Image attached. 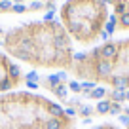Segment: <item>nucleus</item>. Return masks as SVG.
<instances>
[{
	"label": "nucleus",
	"instance_id": "1",
	"mask_svg": "<svg viewBox=\"0 0 129 129\" xmlns=\"http://www.w3.org/2000/svg\"><path fill=\"white\" fill-rule=\"evenodd\" d=\"M114 69V63L112 61H106V59H99L95 64H93V74L97 78H108L112 74Z\"/></svg>",
	"mask_w": 129,
	"mask_h": 129
},
{
	"label": "nucleus",
	"instance_id": "2",
	"mask_svg": "<svg viewBox=\"0 0 129 129\" xmlns=\"http://www.w3.org/2000/svg\"><path fill=\"white\" fill-rule=\"evenodd\" d=\"M120 55V44H114V42H106L105 46H101V59L106 61H116Z\"/></svg>",
	"mask_w": 129,
	"mask_h": 129
},
{
	"label": "nucleus",
	"instance_id": "3",
	"mask_svg": "<svg viewBox=\"0 0 129 129\" xmlns=\"http://www.w3.org/2000/svg\"><path fill=\"white\" fill-rule=\"evenodd\" d=\"M53 49L55 51H70V42L64 32H57L53 38Z\"/></svg>",
	"mask_w": 129,
	"mask_h": 129
},
{
	"label": "nucleus",
	"instance_id": "4",
	"mask_svg": "<svg viewBox=\"0 0 129 129\" xmlns=\"http://www.w3.org/2000/svg\"><path fill=\"white\" fill-rule=\"evenodd\" d=\"M67 123H69V118H63V120H59V118H49V120H46L44 123V129H63L67 127Z\"/></svg>",
	"mask_w": 129,
	"mask_h": 129
},
{
	"label": "nucleus",
	"instance_id": "5",
	"mask_svg": "<svg viewBox=\"0 0 129 129\" xmlns=\"http://www.w3.org/2000/svg\"><path fill=\"white\" fill-rule=\"evenodd\" d=\"M110 84H112L114 89H123V91H127L129 89V78H125V76H112L110 78Z\"/></svg>",
	"mask_w": 129,
	"mask_h": 129
},
{
	"label": "nucleus",
	"instance_id": "6",
	"mask_svg": "<svg viewBox=\"0 0 129 129\" xmlns=\"http://www.w3.org/2000/svg\"><path fill=\"white\" fill-rule=\"evenodd\" d=\"M10 51H12L17 59H21V61H36V55L30 53V51H23V49H17V48H12Z\"/></svg>",
	"mask_w": 129,
	"mask_h": 129
},
{
	"label": "nucleus",
	"instance_id": "7",
	"mask_svg": "<svg viewBox=\"0 0 129 129\" xmlns=\"http://www.w3.org/2000/svg\"><path fill=\"white\" fill-rule=\"evenodd\" d=\"M19 76H21V67L17 63H10L8 64V78L15 84V82L19 80Z\"/></svg>",
	"mask_w": 129,
	"mask_h": 129
},
{
	"label": "nucleus",
	"instance_id": "8",
	"mask_svg": "<svg viewBox=\"0 0 129 129\" xmlns=\"http://www.w3.org/2000/svg\"><path fill=\"white\" fill-rule=\"evenodd\" d=\"M48 112H49V118H59V120L67 118L64 116V108H61L59 105H53V103L48 105Z\"/></svg>",
	"mask_w": 129,
	"mask_h": 129
},
{
	"label": "nucleus",
	"instance_id": "9",
	"mask_svg": "<svg viewBox=\"0 0 129 129\" xmlns=\"http://www.w3.org/2000/svg\"><path fill=\"white\" fill-rule=\"evenodd\" d=\"M85 97H89V99H97V101H103L105 99V95H106V89L105 87H101V85H97L93 91H87V93H84Z\"/></svg>",
	"mask_w": 129,
	"mask_h": 129
},
{
	"label": "nucleus",
	"instance_id": "10",
	"mask_svg": "<svg viewBox=\"0 0 129 129\" xmlns=\"http://www.w3.org/2000/svg\"><path fill=\"white\" fill-rule=\"evenodd\" d=\"M110 103H123L125 101V91L123 89H112V91H110V99H108Z\"/></svg>",
	"mask_w": 129,
	"mask_h": 129
},
{
	"label": "nucleus",
	"instance_id": "11",
	"mask_svg": "<svg viewBox=\"0 0 129 129\" xmlns=\"http://www.w3.org/2000/svg\"><path fill=\"white\" fill-rule=\"evenodd\" d=\"M95 112L97 114H108L110 112V101H99L95 106Z\"/></svg>",
	"mask_w": 129,
	"mask_h": 129
},
{
	"label": "nucleus",
	"instance_id": "12",
	"mask_svg": "<svg viewBox=\"0 0 129 129\" xmlns=\"http://www.w3.org/2000/svg\"><path fill=\"white\" fill-rule=\"evenodd\" d=\"M51 91L55 93V95L59 97V99H67V95H69V87H67L64 84H59L55 89H51Z\"/></svg>",
	"mask_w": 129,
	"mask_h": 129
},
{
	"label": "nucleus",
	"instance_id": "13",
	"mask_svg": "<svg viewBox=\"0 0 129 129\" xmlns=\"http://www.w3.org/2000/svg\"><path fill=\"white\" fill-rule=\"evenodd\" d=\"M93 112H95V110H93L91 106H87V105H80V108H78V116H82V118H91Z\"/></svg>",
	"mask_w": 129,
	"mask_h": 129
},
{
	"label": "nucleus",
	"instance_id": "14",
	"mask_svg": "<svg viewBox=\"0 0 129 129\" xmlns=\"http://www.w3.org/2000/svg\"><path fill=\"white\" fill-rule=\"evenodd\" d=\"M118 25H120L121 28H129V10L118 17Z\"/></svg>",
	"mask_w": 129,
	"mask_h": 129
},
{
	"label": "nucleus",
	"instance_id": "15",
	"mask_svg": "<svg viewBox=\"0 0 129 129\" xmlns=\"http://www.w3.org/2000/svg\"><path fill=\"white\" fill-rule=\"evenodd\" d=\"M27 8L30 10V12H38V10H44V8H46V4H44V2H40V0H32L30 4L27 6Z\"/></svg>",
	"mask_w": 129,
	"mask_h": 129
},
{
	"label": "nucleus",
	"instance_id": "16",
	"mask_svg": "<svg viewBox=\"0 0 129 129\" xmlns=\"http://www.w3.org/2000/svg\"><path fill=\"white\" fill-rule=\"evenodd\" d=\"M121 105L120 103H110V116H120L121 114Z\"/></svg>",
	"mask_w": 129,
	"mask_h": 129
},
{
	"label": "nucleus",
	"instance_id": "17",
	"mask_svg": "<svg viewBox=\"0 0 129 129\" xmlns=\"http://www.w3.org/2000/svg\"><path fill=\"white\" fill-rule=\"evenodd\" d=\"M13 87V82L10 80V78H4V80L0 82V91H8V89Z\"/></svg>",
	"mask_w": 129,
	"mask_h": 129
},
{
	"label": "nucleus",
	"instance_id": "18",
	"mask_svg": "<svg viewBox=\"0 0 129 129\" xmlns=\"http://www.w3.org/2000/svg\"><path fill=\"white\" fill-rule=\"evenodd\" d=\"M12 0H0V12H12Z\"/></svg>",
	"mask_w": 129,
	"mask_h": 129
},
{
	"label": "nucleus",
	"instance_id": "19",
	"mask_svg": "<svg viewBox=\"0 0 129 129\" xmlns=\"http://www.w3.org/2000/svg\"><path fill=\"white\" fill-rule=\"evenodd\" d=\"M97 87V82H84V84H82V91H93V89Z\"/></svg>",
	"mask_w": 129,
	"mask_h": 129
},
{
	"label": "nucleus",
	"instance_id": "20",
	"mask_svg": "<svg viewBox=\"0 0 129 129\" xmlns=\"http://www.w3.org/2000/svg\"><path fill=\"white\" fill-rule=\"evenodd\" d=\"M27 6H25V4H13L12 6V12L13 13H25V12H27Z\"/></svg>",
	"mask_w": 129,
	"mask_h": 129
},
{
	"label": "nucleus",
	"instance_id": "21",
	"mask_svg": "<svg viewBox=\"0 0 129 129\" xmlns=\"http://www.w3.org/2000/svg\"><path fill=\"white\" fill-rule=\"evenodd\" d=\"M64 116H67V118H74V116H78V108H74V106H69V108H64Z\"/></svg>",
	"mask_w": 129,
	"mask_h": 129
},
{
	"label": "nucleus",
	"instance_id": "22",
	"mask_svg": "<svg viewBox=\"0 0 129 129\" xmlns=\"http://www.w3.org/2000/svg\"><path fill=\"white\" fill-rule=\"evenodd\" d=\"M69 87L72 89L74 93H80V91H82V84H80V82H76V80H74V82H70V84H69Z\"/></svg>",
	"mask_w": 129,
	"mask_h": 129
},
{
	"label": "nucleus",
	"instance_id": "23",
	"mask_svg": "<svg viewBox=\"0 0 129 129\" xmlns=\"http://www.w3.org/2000/svg\"><path fill=\"white\" fill-rule=\"evenodd\" d=\"M72 59L74 61H85V59H87V55L82 53V51H76V53H72Z\"/></svg>",
	"mask_w": 129,
	"mask_h": 129
},
{
	"label": "nucleus",
	"instance_id": "24",
	"mask_svg": "<svg viewBox=\"0 0 129 129\" xmlns=\"http://www.w3.org/2000/svg\"><path fill=\"white\" fill-rule=\"evenodd\" d=\"M25 82H38V74L36 72H28L25 76Z\"/></svg>",
	"mask_w": 129,
	"mask_h": 129
},
{
	"label": "nucleus",
	"instance_id": "25",
	"mask_svg": "<svg viewBox=\"0 0 129 129\" xmlns=\"http://www.w3.org/2000/svg\"><path fill=\"white\" fill-rule=\"evenodd\" d=\"M114 30H116V27H114V25H110V23H106V25H105V32H108V34H112Z\"/></svg>",
	"mask_w": 129,
	"mask_h": 129
},
{
	"label": "nucleus",
	"instance_id": "26",
	"mask_svg": "<svg viewBox=\"0 0 129 129\" xmlns=\"http://www.w3.org/2000/svg\"><path fill=\"white\" fill-rule=\"evenodd\" d=\"M120 121L123 125H129V116H127V114H120Z\"/></svg>",
	"mask_w": 129,
	"mask_h": 129
},
{
	"label": "nucleus",
	"instance_id": "27",
	"mask_svg": "<svg viewBox=\"0 0 129 129\" xmlns=\"http://www.w3.org/2000/svg\"><path fill=\"white\" fill-rule=\"evenodd\" d=\"M99 38H101V40H105V42H108L110 34H108V32H105V30H101V32H99Z\"/></svg>",
	"mask_w": 129,
	"mask_h": 129
},
{
	"label": "nucleus",
	"instance_id": "28",
	"mask_svg": "<svg viewBox=\"0 0 129 129\" xmlns=\"http://www.w3.org/2000/svg\"><path fill=\"white\" fill-rule=\"evenodd\" d=\"M106 23H110V25H114V27H116V25H118V15H110V19L106 21Z\"/></svg>",
	"mask_w": 129,
	"mask_h": 129
},
{
	"label": "nucleus",
	"instance_id": "29",
	"mask_svg": "<svg viewBox=\"0 0 129 129\" xmlns=\"http://www.w3.org/2000/svg\"><path fill=\"white\" fill-rule=\"evenodd\" d=\"M57 78L61 80V84H64V80H67V72H57Z\"/></svg>",
	"mask_w": 129,
	"mask_h": 129
},
{
	"label": "nucleus",
	"instance_id": "30",
	"mask_svg": "<svg viewBox=\"0 0 129 129\" xmlns=\"http://www.w3.org/2000/svg\"><path fill=\"white\" fill-rule=\"evenodd\" d=\"M27 87L28 89H36L38 87V82H27Z\"/></svg>",
	"mask_w": 129,
	"mask_h": 129
},
{
	"label": "nucleus",
	"instance_id": "31",
	"mask_svg": "<svg viewBox=\"0 0 129 129\" xmlns=\"http://www.w3.org/2000/svg\"><path fill=\"white\" fill-rule=\"evenodd\" d=\"M51 19H53V12H48V13L44 15V21H48V23H49Z\"/></svg>",
	"mask_w": 129,
	"mask_h": 129
},
{
	"label": "nucleus",
	"instance_id": "32",
	"mask_svg": "<svg viewBox=\"0 0 129 129\" xmlns=\"http://www.w3.org/2000/svg\"><path fill=\"white\" fill-rule=\"evenodd\" d=\"M125 101H129V89L125 91Z\"/></svg>",
	"mask_w": 129,
	"mask_h": 129
},
{
	"label": "nucleus",
	"instance_id": "33",
	"mask_svg": "<svg viewBox=\"0 0 129 129\" xmlns=\"http://www.w3.org/2000/svg\"><path fill=\"white\" fill-rule=\"evenodd\" d=\"M123 112H125V114L129 116V106H125V108H123Z\"/></svg>",
	"mask_w": 129,
	"mask_h": 129
},
{
	"label": "nucleus",
	"instance_id": "34",
	"mask_svg": "<svg viewBox=\"0 0 129 129\" xmlns=\"http://www.w3.org/2000/svg\"><path fill=\"white\" fill-rule=\"evenodd\" d=\"M108 2H110V0H101V4H108Z\"/></svg>",
	"mask_w": 129,
	"mask_h": 129
},
{
	"label": "nucleus",
	"instance_id": "35",
	"mask_svg": "<svg viewBox=\"0 0 129 129\" xmlns=\"http://www.w3.org/2000/svg\"><path fill=\"white\" fill-rule=\"evenodd\" d=\"M40 2H44V4H46V2H49V0H40Z\"/></svg>",
	"mask_w": 129,
	"mask_h": 129
},
{
	"label": "nucleus",
	"instance_id": "36",
	"mask_svg": "<svg viewBox=\"0 0 129 129\" xmlns=\"http://www.w3.org/2000/svg\"><path fill=\"white\" fill-rule=\"evenodd\" d=\"M2 32H4V30H2V28H0V34H2Z\"/></svg>",
	"mask_w": 129,
	"mask_h": 129
},
{
	"label": "nucleus",
	"instance_id": "37",
	"mask_svg": "<svg viewBox=\"0 0 129 129\" xmlns=\"http://www.w3.org/2000/svg\"><path fill=\"white\" fill-rule=\"evenodd\" d=\"M0 44H2V38H0Z\"/></svg>",
	"mask_w": 129,
	"mask_h": 129
}]
</instances>
